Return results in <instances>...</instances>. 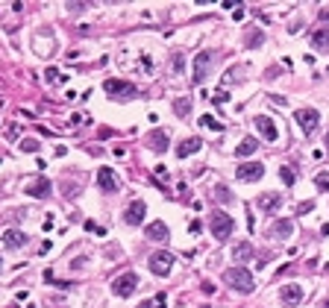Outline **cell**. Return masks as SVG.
Instances as JSON below:
<instances>
[{
	"mask_svg": "<svg viewBox=\"0 0 329 308\" xmlns=\"http://www.w3.org/2000/svg\"><path fill=\"white\" fill-rule=\"evenodd\" d=\"M223 282L229 285L232 291H238V294H250V291L256 288V282H253V273L247 270L244 264H235V267H229V270L223 273Z\"/></svg>",
	"mask_w": 329,
	"mask_h": 308,
	"instance_id": "1",
	"label": "cell"
},
{
	"mask_svg": "<svg viewBox=\"0 0 329 308\" xmlns=\"http://www.w3.org/2000/svg\"><path fill=\"white\" fill-rule=\"evenodd\" d=\"M232 229H235V220L226 212H221V209L212 212V235L218 238V241H229Z\"/></svg>",
	"mask_w": 329,
	"mask_h": 308,
	"instance_id": "2",
	"label": "cell"
},
{
	"mask_svg": "<svg viewBox=\"0 0 329 308\" xmlns=\"http://www.w3.org/2000/svg\"><path fill=\"white\" fill-rule=\"evenodd\" d=\"M106 94L109 97H118V100H132V97H138V88L127 80H106L103 83Z\"/></svg>",
	"mask_w": 329,
	"mask_h": 308,
	"instance_id": "3",
	"label": "cell"
},
{
	"mask_svg": "<svg viewBox=\"0 0 329 308\" xmlns=\"http://www.w3.org/2000/svg\"><path fill=\"white\" fill-rule=\"evenodd\" d=\"M212 62H215L212 50H200L197 56H194V73H191V83H194V85H203V83H206Z\"/></svg>",
	"mask_w": 329,
	"mask_h": 308,
	"instance_id": "4",
	"label": "cell"
},
{
	"mask_svg": "<svg viewBox=\"0 0 329 308\" xmlns=\"http://www.w3.org/2000/svg\"><path fill=\"white\" fill-rule=\"evenodd\" d=\"M235 176L241 179V182H258V179L265 176V165L262 162H241V165L235 167Z\"/></svg>",
	"mask_w": 329,
	"mask_h": 308,
	"instance_id": "5",
	"label": "cell"
},
{
	"mask_svg": "<svg viewBox=\"0 0 329 308\" xmlns=\"http://www.w3.org/2000/svg\"><path fill=\"white\" fill-rule=\"evenodd\" d=\"M171 267H174V255H171V252L156 249V252L150 255V270H153V276H168V273H171Z\"/></svg>",
	"mask_w": 329,
	"mask_h": 308,
	"instance_id": "6",
	"label": "cell"
},
{
	"mask_svg": "<svg viewBox=\"0 0 329 308\" xmlns=\"http://www.w3.org/2000/svg\"><path fill=\"white\" fill-rule=\"evenodd\" d=\"M97 188L103 191V194H115L121 188V179H118V173L112 167H100L97 170Z\"/></svg>",
	"mask_w": 329,
	"mask_h": 308,
	"instance_id": "7",
	"label": "cell"
},
{
	"mask_svg": "<svg viewBox=\"0 0 329 308\" xmlns=\"http://www.w3.org/2000/svg\"><path fill=\"white\" fill-rule=\"evenodd\" d=\"M138 288V276L135 273H124L112 282V294L115 296H132V291Z\"/></svg>",
	"mask_w": 329,
	"mask_h": 308,
	"instance_id": "8",
	"label": "cell"
},
{
	"mask_svg": "<svg viewBox=\"0 0 329 308\" xmlns=\"http://www.w3.org/2000/svg\"><path fill=\"white\" fill-rule=\"evenodd\" d=\"M294 120H297V126L309 135V132H315L320 115H317V109H297V112H294Z\"/></svg>",
	"mask_w": 329,
	"mask_h": 308,
	"instance_id": "9",
	"label": "cell"
},
{
	"mask_svg": "<svg viewBox=\"0 0 329 308\" xmlns=\"http://www.w3.org/2000/svg\"><path fill=\"white\" fill-rule=\"evenodd\" d=\"M253 126L258 130V135H262L265 141H276V138H279V130H276V123H273L268 115H256V118H253Z\"/></svg>",
	"mask_w": 329,
	"mask_h": 308,
	"instance_id": "10",
	"label": "cell"
},
{
	"mask_svg": "<svg viewBox=\"0 0 329 308\" xmlns=\"http://www.w3.org/2000/svg\"><path fill=\"white\" fill-rule=\"evenodd\" d=\"M50 191H53L50 179H47L44 173H38V176H35L33 182L24 188V194H30V197H38V200H41V197H50Z\"/></svg>",
	"mask_w": 329,
	"mask_h": 308,
	"instance_id": "11",
	"label": "cell"
},
{
	"mask_svg": "<svg viewBox=\"0 0 329 308\" xmlns=\"http://www.w3.org/2000/svg\"><path fill=\"white\" fill-rule=\"evenodd\" d=\"M144 214H147V206H144L141 200H132V202L127 206V212H124V220H127L129 226H141Z\"/></svg>",
	"mask_w": 329,
	"mask_h": 308,
	"instance_id": "12",
	"label": "cell"
},
{
	"mask_svg": "<svg viewBox=\"0 0 329 308\" xmlns=\"http://www.w3.org/2000/svg\"><path fill=\"white\" fill-rule=\"evenodd\" d=\"M303 296H306V291L300 288V285H282L279 302H282V305H297V302H300Z\"/></svg>",
	"mask_w": 329,
	"mask_h": 308,
	"instance_id": "13",
	"label": "cell"
},
{
	"mask_svg": "<svg viewBox=\"0 0 329 308\" xmlns=\"http://www.w3.org/2000/svg\"><path fill=\"white\" fill-rule=\"evenodd\" d=\"M147 144H150L153 153H165V150L171 147V135H168L165 130H153L150 135H147Z\"/></svg>",
	"mask_w": 329,
	"mask_h": 308,
	"instance_id": "14",
	"label": "cell"
},
{
	"mask_svg": "<svg viewBox=\"0 0 329 308\" xmlns=\"http://www.w3.org/2000/svg\"><path fill=\"white\" fill-rule=\"evenodd\" d=\"M0 241H3V247L6 249H21L24 244H27V235L18 232V229H6V232L0 235Z\"/></svg>",
	"mask_w": 329,
	"mask_h": 308,
	"instance_id": "15",
	"label": "cell"
},
{
	"mask_svg": "<svg viewBox=\"0 0 329 308\" xmlns=\"http://www.w3.org/2000/svg\"><path fill=\"white\" fill-rule=\"evenodd\" d=\"M144 235H147V241H168V238H171V232H168L165 220H153V223H147Z\"/></svg>",
	"mask_w": 329,
	"mask_h": 308,
	"instance_id": "16",
	"label": "cell"
},
{
	"mask_svg": "<svg viewBox=\"0 0 329 308\" xmlns=\"http://www.w3.org/2000/svg\"><path fill=\"white\" fill-rule=\"evenodd\" d=\"M200 147H203V141H200L197 135H191V138H182V141H179V147H176V156H179V159H188V156L197 153Z\"/></svg>",
	"mask_w": 329,
	"mask_h": 308,
	"instance_id": "17",
	"label": "cell"
},
{
	"mask_svg": "<svg viewBox=\"0 0 329 308\" xmlns=\"http://www.w3.org/2000/svg\"><path fill=\"white\" fill-rule=\"evenodd\" d=\"M256 202H258L262 212H276V209L282 206V194H262Z\"/></svg>",
	"mask_w": 329,
	"mask_h": 308,
	"instance_id": "18",
	"label": "cell"
},
{
	"mask_svg": "<svg viewBox=\"0 0 329 308\" xmlns=\"http://www.w3.org/2000/svg\"><path fill=\"white\" fill-rule=\"evenodd\" d=\"M291 232H294V223L288 220V217L276 220V223H273V229H270V235H273V238H291Z\"/></svg>",
	"mask_w": 329,
	"mask_h": 308,
	"instance_id": "19",
	"label": "cell"
},
{
	"mask_svg": "<svg viewBox=\"0 0 329 308\" xmlns=\"http://www.w3.org/2000/svg\"><path fill=\"white\" fill-rule=\"evenodd\" d=\"M312 44H315V50H329V27H320L312 33Z\"/></svg>",
	"mask_w": 329,
	"mask_h": 308,
	"instance_id": "20",
	"label": "cell"
},
{
	"mask_svg": "<svg viewBox=\"0 0 329 308\" xmlns=\"http://www.w3.org/2000/svg\"><path fill=\"white\" fill-rule=\"evenodd\" d=\"M256 150H258V141H256V138H244V141L235 147V156H238V159H247V156H253Z\"/></svg>",
	"mask_w": 329,
	"mask_h": 308,
	"instance_id": "21",
	"label": "cell"
},
{
	"mask_svg": "<svg viewBox=\"0 0 329 308\" xmlns=\"http://www.w3.org/2000/svg\"><path fill=\"white\" fill-rule=\"evenodd\" d=\"M253 255V247H250V241H241L238 247L232 249V259H235V264H244L247 259Z\"/></svg>",
	"mask_w": 329,
	"mask_h": 308,
	"instance_id": "22",
	"label": "cell"
},
{
	"mask_svg": "<svg viewBox=\"0 0 329 308\" xmlns=\"http://www.w3.org/2000/svg\"><path fill=\"white\" fill-rule=\"evenodd\" d=\"M168 305V296H165V291H159L156 296H150V299H144L138 308H165Z\"/></svg>",
	"mask_w": 329,
	"mask_h": 308,
	"instance_id": "23",
	"label": "cell"
},
{
	"mask_svg": "<svg viewBox=\"0 0 329 308\" xmlns=\"http://www.w3.org/2000/svg\"><path fill=\"white\" fill-rule=\"evenodd\" d=\"M174 112L179 115V118H188V115H191V100H185V97H176V100H174Z\"/></svg>",
	"mask_w": 329,
	"mask_h": 308,
	"instance_id": "24",
	"label": "cell"
},
{
	"mask_svg": "<svg viewBox=\"0 0 329 308\" xmlns=\"http://www.w3.org/2000/svg\"><path fill=\"white\" fill-rule=\"evenodd\" d=\"M200 126H203V130H212V132H221L223 130V123L218 118H212V115H203V118H200Z\"/></svg>",
	"mask_w": 329,
	"mask_h": 308,
	"instance_id": "25",
	"label": "cell"
},
{
	"mask_svg": "<svg viewBox=\"0 0 329 308\" xmlns=\"http://www.w3.org/2000/svg\"><path fill=\"white\" fill-rule=\"evenodd\" d=\"M279 179L282 182H285V185H294V182H297V173H294V167H279Z\"/></svg>",
	"mask_w": 329,
	"mask_h": 308,
	"instance_id": "26",
	"label": "cell"
},
{
	"mask_svg": "<svg viewBox=\"0 0 329 308\" xmlns=\"http://www.w3.org/2000/svg\"><path fill=\"white\" fill-rule=\"evenodd\" d=\"M215 200H218V202H229V200H232L229 188H226V185H215Z\"/></svg>",
	"mask_w": 329,
	"mask_h": 308,
	"instance_id": "27",
	"label": "cell"
},
{
	"mask_svg": "<svg viewBox=\"0 0 329 308\" xmlns=\"http://www.w3.org/2000/svg\"><path fill=\"white\" fill-rule=\"evenodd\" d=\"M21 153H38V141H33V138H24V141H21Z\"/></svg>",
	"mask_w": 329,
	"mask_h": 308,
	"instance_id": "28",
	"label": "cell"
},
{
	"mask_svg": "<svg viewBox=\"0 0 329 308\" xmlns=\"http://www.w3.org/2000/svg\"><path fill=\"white\" fill-rule=\"evenodd\" d=\"M315 185H317L320 191H329V173H317V176H315Z\"/></svg>",
	"mask_w": 329,
	"mask_h": 308,
	"instance_id": "29",
	"label": "cell"
},
{
	"mask_svg": "<svg viewBox=\"0 0 329 308\" xmlns=\"http://www.w3.org/2000/svg\"><path fill=\"white\" fill-rule=\"evenodd\" d=\"M262 41H265V36H262V33H253V36L247 38V47H258Z\"/></svg>",
	"mask_w": 329,
	"mask_h": 308,
	"instance_id": "30",
	"label": "cell"
},
{
	"mask_svg": "<svg viewBox=\"0 0 329 308\" xmlns=\"http://www.w3.org/2000/svg\"><path fill=\"white\" fill-rule=\"evenodd\" d=\"M312 209H315V202H300V206H297V217H303V214H309Z\"/></svg>",
	"mask_w": 329,
	"mask_h": 308,
	"instance_id": "31",
	"label": "cell"
},
{
	"mask_svg": "<svg viewBox=\"0 0 329 308\" xmlns=\"http://www.w3.org/2000/svg\"><path fill=\"white\" fill-rule=\"evenodd\" d=\"M226 100H229V94H226L223 88H218V91H215V103H218V106H223Z\"/></svg>",
	"mask_w": 329,
	"mask_h": 308,
	"instance_id": "32",
	"label": "cell"
},
{
	"mask_svg": "<svg viewBox=\"0 0 329 308\" xmlns=\"http://www.w3.org/2000/svg\"><path fill=\"white\" fill-rule=\"evenodd\" d=\"M174 73L176 76L182 73V53H174Z\"/></svg>",
	"mask_w": 329,
	"mask_h": 308,
	"instance_id": "33",
	"label": "cell"
},
{
	"mask_svg": "<svg viewBox=\"0 0 329 308\" xmlns=\"http://www.w3.org/2000/svg\"><path fill=\"white\" fill-rule=\"evenodd\" d=\"M88 3H68V12H82Z\"/></svg>",
	"mask_w": 329,
	"mask_h": 308,
	"instance_id": "34",
	"label": "cell"
},
{
	"mask_svg": "<svg viewBox=\"0 0 329 308\" xmlns=\"http://www.w3.org/2000/svg\"><path fill=\"white\" fill-rule=\"evenodd\" d=\"M203 294H215V285H212V282H203Z\"/></svg>",
	"mask_w": 329,
	"mask_h": 308,
	"instance_id": "35",
	"label": "cell"
},
{
	"mask_svg": "<svg viewBox=\"0 0 329 308\" xmlns=\"http://www.w3.org/2000/svg\"><path fill=\"white\" fill-rule=\"evenodd\" d=\"M320 18H323V21H329V9H323V12H320Z\"/></svg>",
	"mask_w": 329,
	"mask_h": 308,
	"instance_id": "36",
	"label": "cell"
},
{
	"mask_svg": "<svg viewBox=\"0 0 329 308\" xmlns=\"http://www.w3.org/2000/svg\"><path fill=\"white\" fill-rule=\"evenodd\" d=\"M323 308H329V299H326V302H323Z\"/></svg>",
	"mask_w": 329,
	"mask_h": 308,
	"instance_id": "37",
	"label": "cell"
},
{
	"mask_svg": "<svg viewBox=\"0 0 329 308\" xmlns=\"http://www.w3.org/2000/svg\"><path fill=\"white\" fill-rule=\"evenodd\" d=\"M326 147H329V132H326Z\"/></svg>",
	"mask_w": 329,
	"mask_h": 308,
	"instance_id": "38",
	"label": "cell"
},
{
	"mask_svg": "<svg viewBox=\"0 0 329 308\" xmlns=\"http://www.w3.org/2000/svg\"><path fill=\"white\" fill-rule=\"evenodd\" d=\"M0 267H3V259H0Z\"/></svg>",
	"mask_w": 329,
	"mask_h": 308,
	"instance_id": "39",
	"label": "cell"
}]
</instances>
